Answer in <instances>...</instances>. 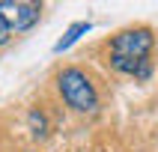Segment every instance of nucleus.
Returning <instances> with one entry per match:
<instances>
[{
    "label": "nucleus",
    "instance_id": "6",
    "mask_svg": "<svg viewBox=\"0 0 158 152\" xmlns=\"http://www.w3.org/2000/svg\"><path fill=\"white\" fill-rule=\"evenodd\" d=\"M6 42H9V27L0 21V45H6Z\"/></svg>",
    "mask_w": 158,
    "mask_h": 152
},
{
    "label": "nucleus",
    "instance_id": "1",
    "mask_svg": "<svg viewBox=\"0 0 158 152\" xmlns=\"http://www.w3.org/2000/svg\"><path fill=\"white\" fill-rule=\"evenodd\" d=\"M152 30L137 27V30H125L110 42V63L114 69L125 72V75H137L146 78L149 75V51H152Z\"/></svg>",
    "mask_w": 158,
    "mask_h": 152
},
{
    "label": "nucleus",
    "instance_id": "3",
    "mask_svg": "<svg viewBox=\"0 0 158 152\" xmlns=\"http://www.w3.org/2000/svg\"><path fill=\"white\" fill-rule=\"evenodd\" d=\"M42 15V6L39 3H30V0H0V21L12 30H30V27L39 21Z\"/></svg>",
    "mask_w": 158,
    "mask_h": 152
},
{
    "label": "nucleus",
    "instance_id": "5",
    "mask_svg": "<svg viewBox=\"0 0 158 152\" xmlns=\"http://www.w3.org/2000/svg\"><path fill=\"white\" fill-rule=\"evenodd\" d=\"M30 122H33V128H36L33 134H45V119H42V113H30Z\"/></svg>",
    "mask_w": 158,
    "mask_h": 152
},
{
    "label": "nucleus",
    "instance_id": "2",
    "mask_svg": "<svg viewBox=\"0 0 158 152\" xmlns=\"http://www.w3.org/2000/svg\"><path fill=\"white\" fill-rule=\"evenodd\" d=\"M60 92H63V98L69 101V107H75L81 113H89V110L98 107L96 89H93L89 78L81 69H66L60 75Z\"/></svg>",
    "mask_w": 158,
    "mask_h": 152
},
{
    "label": "nucleus",
    "instance_id": "4",
    "mask_svg": "<svg viewBox=\"0 0 158 152\" xmlns=\"http://www.w3.org/2000/svg\"><path fill=\"white\" fill-rule=\"evenodd\" d=\"M87 30H89V21H78V24H72L69 30H66V36H63L60 42L54 45V51L60 54V51H66V48H72V45L81 39V33H87Z\"/></svg>",
    "mask_w": 158,
    "mask_h": 152
}]
</instances>
